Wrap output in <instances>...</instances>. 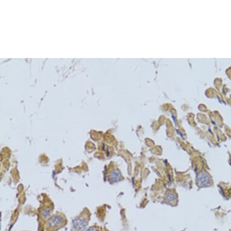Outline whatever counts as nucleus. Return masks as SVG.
I'll return each instance as SVG.
<instances>
[{
	"instance_id": "7ed1b4c3",
	"label": "nucleus",
	"mask_w": 231,
	"mask_h": 231,
	"mask_svg": "<svg viewBox=\"0 0 231 231\" xmlns=\"http://www.w3.org/2000/svg\"><path fill=\"white\" fill-rule=\"evenodd\" d=\"M120 176L121 175H120L119 172L117 171L116 169H112L108 176V180L109 182H117V181L119 180Z\"/></svg>"
},
{
	"instance_id": "39448f33",
	"label": "nucleus",
	"mask_w": 231,
	"mask_h": 231,
	"mask_svg": "<svg viewBox=\"0 0 231 231\" xmlns=\"http://www.w3.org/2000/svg\"><path fill=\"white\" fill-rule=\"evenodd\" d=\"M86 231H99V230L98 228H96V227L93 226V227H91V228H88V229H87Z\"/></svg>"
},
{
	"instance_id": "20e7f679",
	"label": "nucleus",
	"mask_w": 231,
	"mask_h": 231,
	"mask_svg": "<svg viewBox=\"0 0 231 231\" xmlns=\"http://www.w3.org/2000/svg\"><path fill=\"white\" fill-rule=\"evenodd\" d=\"M50 211L48 209H43L42 211V216H43L44 218H47L50 215Z\"/></svg>"
},
{
	"instance_id": "f03ea898",
	"label": "nucleus",
	"mask_w": 231,
	"mask_h": 231,
	"mask_svg": "<svg viewBox=\"0 0 231 231\" xmlns=\"http://www.w3.org/2000/svg\"><path fill=\"white\" fill-rule=\"evenodd\" d=\"M90 218V213L85 209L80 215L75 218L72 222V231H83L88 225Z\"/></svg>"
},
{
	"instance_id": "f257e3e1",
	"label": "nucleus",
	"mask_w": 231,
	"mask_h": 231,
	"mask_svg": "<svg viewBox=\"0 0 231 231\" xmlns=\"http://www.w3.org/2000/svg\"><path fill=\"white\" fill-rule=\"evenodd\" d=\"M67 221L66 217L62 213L54 214L47 220L46 231H57L66 225Z\"/></svg>"
}]
</instances>
